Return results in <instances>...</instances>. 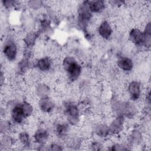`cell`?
<instances>
[{"label": "cell", "instance_id": "obj_1", "mask_svg": "<svg viewBox=\"0 0 151 151\" xmlns=\"http://www.w3.org/2000/svg\"><path fill=\"white\" fill-rule=\"evenodd\" d=\"M61 66L66 73L67 78L70 81L74 82L78 79L82 72V68L73 57H64L62 60Z\"/></svg>", "mask_w": 151, "mask_h": 151}, {"label": "cell", "instance_id": "obj_2", "mask_svg": "<svg viewBox=\"0 0 151 151\" xmlns=\"http://www.w3.org/2000/svg\"><path fill=\"white\" fill-rule=\"evenodd\" d=\"M64 114L67 122L72 126H76L80 122V109L74 101H67L64 104Z\"/></svg>", "mask_w": 151, "mask_h": 151}, {"label": "cell", "instance_id": "obj_3", "mask_svg": "<svg viewBox=\"0 0 151 151\" xmlns=\"http://www.w3.org/2000/svg\"><path fill=\"white\" fill-rule=\"evenodd\" d=\"M19 49L17 42L13 40H8L4 43L3 54L5 58L8 61H14L18 58Z\"/></svg>", "mask_w": 151, "mask_h": 151}, {"label": "cell", "instance_id": "obj_4", "mask_svg": "<svg viewBox=\"0 0 151 151\" xmlns=\"http://www.w3.org/2000/svg\"><path fill=\"white\" fill-rule=\"evenodd\" d=\"M55 101L50 96L40 98L38 101L39 110L44 114L51 113L55 110Z\"/></svg>", "mask_w": 151, "mask_h": 151}, {"label": "cell", "instance_id": "obj_5", "mask_svg": "<svg viewBox=\"0 0 151 151\" xmlns=\"http://www.w3.org/2000/svg\"><path fill=\"white\" fill-rule=\"evenodd\" d=\"M126 91L129 99L133 101H137L142 94V85L137 80H132L128 83Z\"/></svg>", "mask_w": 151, "mask_h": 151}, {"label": "cell", "instance_id": "obj_6", "mask_svg": "<svg viewBox=\"0 0 151 151\" xmlns=\"http://www.w3.org/2000/svg\"><path fill=\"white\" fill-rule=\"evenodd\" d=\"M97 32L99 36L104 41L111 38L113 34V29L111 24L107 20H103L97 27Z\"/></svg>", "mask_w": 151, "mask_h": 151}, {"label": "cell", "instance_id": "obj_7", "mask_svg": "<svg viewBox=\"0 0 151 151\" xmlns=\"http://www.w3.org/2000/svg\"><path fill=\"white\" fill-rule=\"evenodd\" d=\"M35 68L41 73H48L52 71L53 66H54V61L48 56L42 57L38 58L34 63Z\"/></svg>", "mask_w": 151, "mask_h": 151}, {"label": "cell", "instance_id": "obj_8", "mask_svg": "<svg viewBox=\"0 0 151 151\" xmlns=\"http://www.w3.org/2000/svg\"><path fill=\"white\" fill-rule=\"evenodd\" d=\"M128 38L130 42L138 47H143L144 45V33L140 28L133 27L129 31Z\"/></svg>", "mask_w": 151, "mask_h": 151}, {"label": "cell", "instance_id": "obj_9", "mask_svg": "<svg viewBox=\"0 0 151 151\" xmlns=\"http://www.w3.org/2000/svg\"><path fill=\"white\" fill-rule=\"evenodd\" d=\"M126 120L123 115H117L113 120H111L109 129L110 133L113 134H117L121 133L125 127Z\"/></svg>", "mask_w": 151, "mask_h": 151}, {"label": "cell", "instance_id": "obj_10", "mask_svg": "<svg viewBox=\"0 0 151 151\" xmlns=\"http://www.w3.org/2000/svg\"><path fill=\"white\" fill-rule=\"evenodd\" d=\"M118 68L124 73L130 72L134 66V63L131 58L128 57H120L117 61Z\"/></svg>", "mask_w": 151, "mask_h": 151}, {"label": "cell", "instance_id": "obj_11", "mask_svg": "<svg viewBox=\"0 0 151 151\" xmlns=\"http://www.w3.org/2000/svg\"><path fill=\"white\" fill-rule=\"evenodd\" d=\"M49 137H50V135L47 129L42 127L37 129L35 130L33 135L34 141L38 144L41 145H43L47 143Z\"/></svg>", "mask_w": 151, "mask_h": 151}, {"label": "cell", "instance_id": "obj_12", "mask_svg": "<svg viewBox=\"0 0 151 151\" xmlns=\"http://www.w3.org/2000/svg\"><path fill=\"white\" fill-rule=\"evenodd\" d=\"M87 4L90 11L96 14H100L103 12L107 5L106 2L101 0L87 1Z\"/></svg>", "mask_w": 151, "mask_h": 151}, {"label": "cell", "instance_id": "obj_13", "mask_svg": "<svg viewBox=\"0 0 151 151\" xmlns=\"http://www.w3.org/2000/svg\"><path fill=\"white\" fill-rule=\"evenodd\" d=\"M94 132L100 137H106L110 134L109 126L102 123H99L94 127Z\"/></svg>", "mask_w": 151, "mask_h": 151}, {"label": "cell", "instance_id": "obj_14", "mask_svg": "<svg viewBox=\"0 0 151 151\" xmlns=\"http://www.w3.org/2000/svg\"><path fill=\"white\" fill-rule=\"evenodd\" d=\"M38 37V34L36 32H29L27 33V34L25 35L24 40V44L25 45V47L31 48V47L34 46L35 44V42L37 40V38Z\"/></svg>", "mask_w": 151, "mask_h": 151}, {"label": "cell", "instance_id": "obj_15", "mask_svg": "<svg viewBox=\"0 0 151 151\" xmlns=\"http://www.w3.org/2000/svg\"><path fill=\"white\" fill-rule=\"evenodd\" d=\"M18 140L22 146H29L31 141L29 134L27 132H21L18 135Z\"/></svg>", "mask_w": 151, "mask_h": 151}, {"label": "cell", "instance_id": "obj_16", "mask_svg": "<svg viewBox=\"0 0 151 151\" xmlns=\"http://www.w3.org/2000/svg\"><path fill=\"white\" fill-rule=\"evenodd\" d=\"M28 4L31 6V8L36 10L40 9L42 6L43 2L40 1H31L28 2Z\"/></svg>", "mask_w": 151, "mask_h": 151}, {"label": "cell", "instance_id": "obj_17", "mask_svg": "<svg viewBox=\"0 0 151 151\" xmlns=\"http://www.w3.org/2000/svg\"><path fill=\"white\" fill-rule=\"evenodd\" d=\"M50 150H62V147L61 146V145L57 144V143H52L50 145Z\"/></svg>", "mask_w": 151, "mask_h": 151}]
</instances>
